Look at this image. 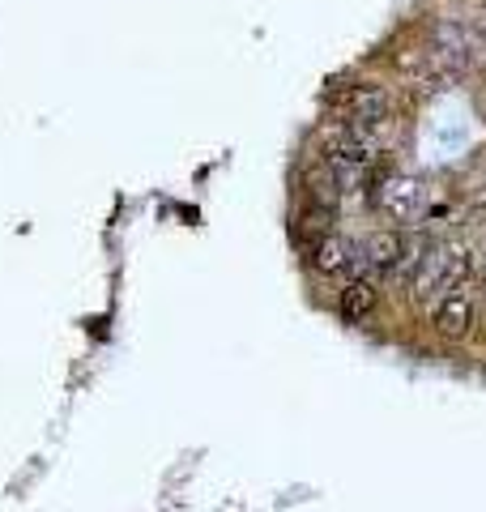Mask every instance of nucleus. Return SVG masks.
<instances>
[{"instance_id":"obj_1","label":"nucleus","mask_w":486,"mask_h":512,"mask_svg":"<svg viewBox=\"0 0 486 512\" xmlns=\"http://www.w3.org/2000/svg\"><path fill=\"white\" fill-rule=\"evenodd\" d=\"M469 278H474V248L465 239H448V244L435 239V248L427 252V261L410 286L414 295H431V291L448 295V291H469Z\"/></svg>"},{"instance_id":"obj_2","label":"nucleus","mask_w":486,"mask_h":512,"mask_svg":"<svg viewBox=\"0 0 486 512\" xmlns=\"http://www.w3.org/2000/svg\"><path fill=\"white\" fill-rule=\"evenodd\" d=\"M320 146H324V158H329L333 171H367L384 154L380 128H363V124H354V120L324 124Z\"/></svg>"},{"instance_id":"obj_3","label":"nucleus","mask_w":486,"mask_h":512,"mask_svg":"<svg viewBox=\"0 0 486 512\" xmlns=\"http://www.w3.org/2000/svg\"><path fill=\"white\" fill-rule=\"evenodd\" d=\"M423 201L427 192L414 175H380L376 188H371V205L397 227H410V222L423 218Z\"/></svg>"},{"instance_id":"obj_4","label":"nucleus","mask_w":486,"mask_h":512,"mask_svg":"<svg viewBox=\"0 0 486 512\" xmlns=\"http://www.w3.org/2000/svg\"><path fill=\"white\" fill-rule=\"evenodd\" d=\"M337 103H342L346 116L363 128H384L388 116H393V94L376 82H354L346 90H337Z\"/></svg>"},{"instance_id":"obj_5","label":"nucleus","mask_w":486,"mask_h":512,"mask_svg":"<svg viewBox=\"0 0 486 512\" xmlns=\"http://www.w3.org/2000/svg\"><path fill=\"white\" fill-rule=\"evenodd\" d=\"M474 295H465V291H448L440 303H435V329L444 333V338H465L469 329H474Z\"/></svg>"},{"instance_id":"obj_6","label":"nucleus","mask_w":486,"mask_h":512,"mask_svg":"<svg viewBox=\"0 0 486 512\" xmlns=\"http://www.w3.org/2000/svg\"><path fill=\"white\" fill-rule=\"evenodd\" d=\"M397 256H401V235H397V231L371 235V239H367V248H363V278H371V282L393 278Z\"/></svg>"},{"instance_id":"obj_7","label":"nucleus","mask_w":486,"mask_h":512,"mask_svg":"<svg viewBox=\"0 0 486 512\" xmlns=\"http://www.w3.org/2000/svg\"><path fill=\"white\" fill-rule=\"evenodd\" d=\"M312 265L320 269V274H346V269L354 265V244L342 235H333V231H324L316 239V248H312Z\"/></svg>"},{"instance_id":"obj_8","label":"nucleus","mask_w":486,"mask_h":512,"mask_svg":"<svg viewBox=\"0 0 486 512\" xmlns=\"http://www.w3.org/2000/svg\"><path fill=\"white\" fill-rule=\"evenodd\" d=\"M435 248V239L427 231H414V235H401V256H397V269H393V278L397 282H414L418 278V269H423L427 261V252Z\"/></svg>"},{"instance_id":"obj_9","label":"nucleus","mask_w":486,"mask_h":512,"mask_svg":"<svg viewBox=\"0 0 486 512\" xmlns=\"http://www.w3.org/2000/svg\"><path fill=\"white\" fill-rule=\"evenodd\" d=\"M337 308H342V316L350 320V325H359V320H367V312L376 308V282L371 278H354L346 291H342V299H337Z\"/></svg>"},{"instance_id":"obj_10","label":"nucleus","mask_w":486,"mask_h":512,"mask_svg":"<svg viewBox=\"0 0 486 512\" xmlns=\"http://www.w3.org/2000/svg\"><path fill=\"white\" fill-rule=\"evenodd\" d=\"M469 64H478L486 73V35H478V30H474V39H469Z\"/></svg>"},{"instance_id":"obj_11","label":"nucleus","mask_w":486,"mask_h":512,"mask_svg":"<svg viewBox=\"0 0 486 512\" xmlns=\"http://www.w3.org/2000/svg\"><path fill=\"white\" fill-rule=\"evenodd\" d=\"M474 205H478V210H486V184L478 188V197H474Z\"/></svg>"},{"instance_id":"obj_12","label":"nucleus","mask_w":486,"mask_h":512,"mask_svg":"<svg viewBox=\"0 0 486 512\" xmlns=\"http://www.w3.org/2000/svg\"><path fill=\"white\" fill-rule=\"evenodd\" d=\"M482 282H486V256H482Z\"/></svg>"}]
</instances>
